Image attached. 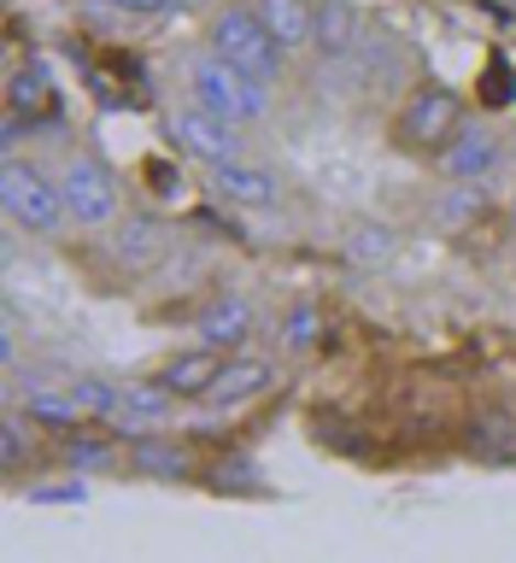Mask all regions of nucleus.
<instances>
[{"instance_id": "obj_24", "label": "nucleus", "mask_w": 516, "mask_h": 563, "mask_svg": "<svg viewBox=\"0 0 516 563\" xmlns=\"http://www.w3.org/2000/svg\"><path fill=\"white\" fill-rule=\"evenodd\" d=\"M311 341H317V311H311V306H299V311L288 317V346H294V352H306Z\"/></svg>"}, {"instance_id": "obj_16", "label": "nucleus", "mask_w": 516, "mask_h": 563, "mask_svg": "<svg viewBox=\"0 0 516 563\" xmlns=\"http://www.w3.org/2000/svg\"><path fill=\"white\" fill-rule=\"evenodd\" d=\"M130 464H135L141 475H158V482H176V475L188 470V452H183V446H171V440H147V434H141L135 446H130Z\"/></svg>"}, {"instance_id": "obj_18", "label": "nucleus", "mask_w": 516, "mask_h": 563, "mask_svg": "<svg viewBox=\"0 0 516 563\" xmlns=\"http://www.w3.org/2000/svg\"><path fill=\"white\" fill-rule=\"evenodd\" d=\"M30 405V417L35 422H47V429H70V422H83V405H77V394H47V387H35V394L24 399Z\"/></svg>"}, {"instance_id": "obj_6", "label": "nucleus", "mask_w": 516, "mask_h": 563, "mask_svg": "<svg viewBox=\"0 0 516 563\" xmlns=\"http://www.w3.org/2000/svg\"><path fill=\"white\" fill-rule=\"evenodd\" d=\"M458 135V95L447 88H422V95L405 106V141L411 147H435V141Z\"/></svg>"}, {"instance_id": "obj_21", "label": "nucleus", "mask_w": 516, "mask_h": 563, "mask_svg": "<svg viewBox=\"0 0 516 563\" xmlns=\"http://www.w3.org/2000/svg\"><path fill=\"white\" fill-rule=\"evenodd\" d=\"M65 464L83 470V475L112 470V446H106V440H70V446H65Z\"/></svg>"}, {"instance_id": "obj_15", "label": "nucleus", "mask_w": 516, "mask_h": 563, "mask_svg": "<svg viewBox=\"0 0 516 563\" xmlns=\"http://www.w3.org/2000/svg\"><path fill=\"white\" fill-rule=\"evenodd\" d=\"M7 100H12V118H42L47 106H53V82H47V70H42V65H24V70H12V82H7Z\"/></svg>"}, {"instance_id": "obj_23", "label": "nucleus", "mask_w": 516, "mask_h": 563, "mask_svg": "<svg viewBox=\"0 0 516 563\" xmlns=\"http://www.w3.org/2000/svg\"><path fill=\"white\" fill-rule=\"evenodd\" d=\"M118 253L135 258V264H147L158 253V229L153 223H130V229H123V241H118Z\"/></svg>"}, {"instance_id": "obj_1", "label": "nucleus", "mask_w": 516, "mask_h": 563, "mask_svg": "<svg viewBox=\"0 0 516 563\" xmlns=\"http://www.w3.org/2000/svg\"><path fill=\"white\" fill-rule=\"evenodd\" d=\"M188 77H194V100L211 106V112L229 118V123H264L271 118V95H264L271 82H259L253 70L229 65L218 47H211L206 59H194Z\"/></svg>"}, {"instance_id": "obj_26", "label": "nucleus", "mask_w": 516, "mask_h": 563, "mask_svg": "<svg viewBox=\"0 0 516 563\" xmlns=\"http://www.w3.org/2000/svg\"><path fill=\"white\" fill-rule=\"evenodd\" d=\"M30 499H35V505H77L83 487H35Z\"/></svg>"}, {"instance_id": "obj_2", "label": "nucleus", "mask_w": 516, "mask_h": 563, "mask_svg": "<svg viewBox=\"0 0 516 563\" xmlns=\"http://www.w3.org/2000/svg\"><path fill=\"white\" fill-rule=\"evenodd\" d=\"M211 47H218L229 65L253 70L259 82H276L282 77V59H288V47L271 35V24H264L259 12H246V7L218 12V24H211Z\"/></svg>"}, {"instance_id": "obj_12", "label": "nucleus", "mask_w": 516, "mask_h": 563, "mask_svg": "<svg viewBox=\"0 0 516 563\" xmlns=\"http://www.w3.org/2000/svg\"><path fill=\"white\" fill-rule=\"evenodd\" d=\"M246 329H253V306H246V299H218V306H206V317H200V341L218 346V352L241 346Z\"/></svg>"}, {"instance_id": "obj_25", "label": "nucleus", "mask_w": 516, "mask_h": 563, "mask_svg": "<svg viewBox=\"0 0 516 563\" xmlns=\"http://www.w3.org/2000/svg\"><path fill=\"white\" fill-rule=\"evenodd\" d=\"M229 482H235V487H259V475H253V464H246V457H229L223 475H218V487H229Z\"/></svg>"}, {"instance_id": "obj_3", "label": "nucleus", "mask_w": 516, "mask_h": 563, "mask_svg": "<svg viewBox=\"0 0 516 563\" xmlns=\"http://www.w3.org/2000/svg\"><path fill=\"white\" fill-rule=\"evenodd\" d=\"M0 200H7V211L30 229V235H53V229L70 218L65 188L53 183V176H42L35 165H24V158H7V170H0Z\"/></svg>"}, {"instance_id": "obj_17", "label": "nucleus", "mask_w": 516, "mask_h": 563, "mask_svg": "<svg viewBox=\"0 0 516 563\" xmlns=\"http://www.w3.org/2000/svg\"><path fill=\"white\" fill-rule=\"evenodd\" d=\"M470 452L493 457V464H510L516 457V422L510 417H475L470 422Z\"/></svg>"}, {"instance_id": "obj_22", "label": "nucleus", "mask_w": 516, "mask_h": 563, "mask_svg": "<svg viewBox=\"0 0 516 563\" xmlns=\"http://www.w3.org/2000/svg\"><path fill=\"white\" fill-rule=\"evenodd\" d=\"M24 457H30L24 417H7V422H0V464H7V470H24Z\"/></svg>"}, {"instance_id": "obj_20", "label": "nucleus", "mask_w": 516, "mask_h": 563, "mask_svg": "<svg viewBox=\"0 0 516 563\" xmlns=\"http://www.w3.org/2000/svg\"><path fill=\"white\" fill-rule=\"evenodd\" d=\"M70 394H77L83 417H118V387H106V382H70Z\"/></svg>"}, {"instance_id": "obj_9", "label": "nucleus", "mask_w": 516, "mask_h": 563, "mask_svg": "<svg viewBox=\"0 0 516 563\" xmlns=\"http://www.w3.org/2000/svg\"><path fill=\"white\" fill-rule=\"evenodd\" d=\"M211 183L229 206H276V176L259 170V165H241V158H229V165H211Z\"/></svg>"}, {"instance_id": "obj_13", "label": "nucleus", "mask_w": 516, "mask_h": 563, "mask_svg": "<svg viewBox=\"0 0 516 563\" xmlns=\"http://www.w3.org/2000/svg\"><path fill=\"white\" fill-rule=\"evenodd\" d=\"M317 53H352L359 47V12L347 7V0H323L317 7Z\"/></svg>"}, {"instance_id": "obj_7", "label": "nucleus", "mask_w": 516, "mask_h": 563, "mask_svg": "<svg viewBox=\"0 0 516 563\" xmlns=\"http://www.w3.org/2000/svg\"><path fill=\"white\" fill-rule=\"evenodd\" d=\"M271 382H276V364L246 352V358H229V364L218 369V382H211L206 399H211V405H241V399H259Z\"/></svg>"}, {"instance_id": "obj_19", "label": "nucleus", "mask_w": 516, "mask_h": 563, "mask_svg": "<svg viewBox=\"0 0 516 563\" xmlns=\"http://www.w3.org/2000/svg\"><path fill=\"white\" fill-rule=\"evenodd\" d=\"M347 253L359 264H382L387 253H394V229H387V223H359V229H352V241H347Z\"/></svg>"}, {"instance_id": "obj_10", "label": "nucleus", "mask_w": 516, "mask_h": 563, "mask_svg": "<svg viewBox=\"0 0 516 563\" xmlns=\"http://www.w3.org/2000/svg\"><path fill=\"white\" fill-rule=\"evenodd\" d=\"M218 369H223L218 346H206V341H200V352H183V358H171L158 382H165L176 399H206V394H211V382H218Z\"/></svg>"}, {"instance_id": "obj_28", "label": "nucleus", "mask_w": 516, "mask_h": 563, "mask_svg": "<svg viewBox=\"0 0 516 563\" xmlns=\"http://www.w3.org/2000/svg\"><path fill=\"white\" fill-rule=\"evenodd\" d=\"M487 100H493V106H505V100H510V82H505V65H493V70H487Z\"/></svg>"}, {"instance_id": "obj_14", "label": "nucleus", "mask_w": 516, "mask_h": 563, "mask_svg": "<svg viewBox=\"0 0 516 563\" xmlns=\"http://www.w3.org/2000/svg\"><path fill=\"white\" fill-rule=\"evenodd\" d=\"M171 387L165 382H141V387H123V394H118V417L112 422H123V429H135V422H158V417H165L171 411Z\"/></svg>"}, {"instance_id": "obj_27", "label": "nucleus", "mask_w": 516, "mask_h": 563, "mask_svg": "<svg viewBox=\"0 0 516 563\" xmlns=\"http://www.w3.org/2000/svg\"><path fill=\"white\" fill-rule=\"evenodd\" d=\"M112 7H123V12H135V18H153V12H171L176 0H112Z\"/></svg>"}, {"instance_id": "obj_5", "label": "nucleus", "mask_w": 516, "mask_h": 563, "mask_svg": "<svg viewBox=\"0 0 516 563\" xmlns=\"http://www.w3.org/2000/svg\"><path fill=\"white\" fill-rule=\"evenodd\" d=\"M171 130H176V141H183V147L194 153V158H206V165H229V158H235V123L229 118H218L211 112V106H183V112L171 118Z\"/></svg>"}, {"instance_id": "obj_4", "label": "nucleus", "mask_w": 516, "mask_h": 563, "mask_svg": "<svg viewBox=\"0 0 516 563\" xmlns=\"http://www.w3.org/2000/svg\"><path fill=\"white\" fill-rule=\"evenodd\" d=\"M59 188H65V211H70V223H83V229H106L118 218V200H123V188H118V176L100 165V158H70L65 176H59Z\"/></svg>"}, {"instance_id": "obj_11", "label": "nucleus", "mask_w": 516, "mask_h": 563, "mask_svg": "<svg viewBox=\"0 0 516 563\" xmlns=\"http://www.w3.org/2000/svg\"><path fill=\"white\" fill-rule=\"evenodd\" d=\"M259 18L282 47H306L317 35V7H306V0H259Z\"/></svg>"}, {"instance_id": "obj_8", "label": "nucleus", "mask_w": 516, "mask_h": 563, "mask_svg": "<svg viewBox=\"0 0 516 563\" xmlns=\"http://www.w3.org/2000/svg\"><path fill=\"white\" fill-rule=\"evenodd\" d=\"M493 165H499V135H487V130L452 135L447 153H440V170L458 176V183H475V176H487Z\"/></svg>"}]
</instances>
